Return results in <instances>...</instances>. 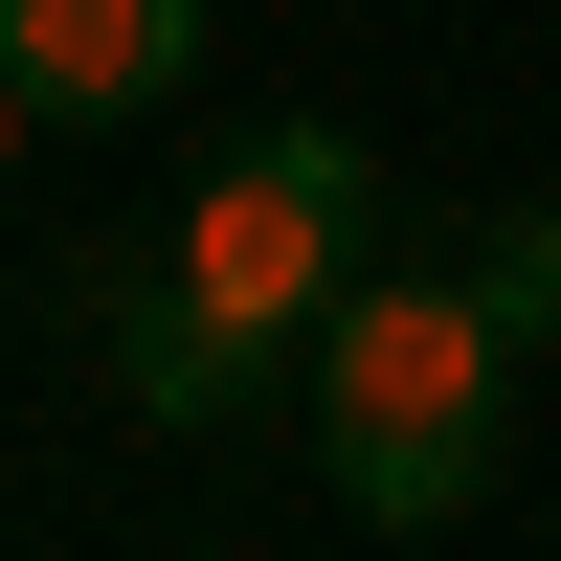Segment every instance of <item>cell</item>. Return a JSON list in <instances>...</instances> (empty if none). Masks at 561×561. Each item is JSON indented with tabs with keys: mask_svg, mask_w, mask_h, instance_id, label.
<instances>
[{
	"mask_svg": "<svg viewBox=\"0 0 561 561\" xmlns=\"http://www.w3.org/2000/svg\"><path fill=\"white\" fill-rule=\"evenodd\" d=\"M90 337H113V382L158 404V427H248V404H293V359H270L248 314H203V293H180L158 248H135L113 293H90Z\"/></svg>",
	"mask_w": 561,
	"mask_h": 561,
	"instance_id": "4",
	"label": "cell"
},
{
	"mask_svg": "<svg viewBox=\"0 0 561 561\" xmlns=\"http://www.w3.org/2000/svg\"><path fill=\"white\" fill-rule=\"evenodd\" d=\"M180 68H203V0H0V90H23L45 135L180 113Z\"/></svg>",
	"mask_w": 561,
	"mask_h": 561,
	"instance_id": "3",
	"label": "cell"
},
{
	"mask_svg": "<svg viewBox=\"0 0 561 561\" xmlns=\"http://www.w3.org/2000/svg\"><path fill=\"white\" fill-rule=\"evenodd\" d=\"M494 449H517V337H494V293L359 270V293L314 314V472L404 539V517H472Z\"/></svg>",
	"mask_w": 561,
	"mask_h": 561,
	"instance_id": "1",
	"label": "cell"
},
{
	"mask_svg": "<svg viewBox=\"0 0 561 561\" xmlns=\"http://www.w3.org/2000/svg\"><path fill=\"white\" fill-rule=\"evenodd\" d=\"M23 135H45V113H23V90H0V158H23Z\"/></svg>",
	"mask_w": 561,
	"mask_h": 561,
	"instance_id": "6",
	"label": "cell"
},
{
	"mask_svg": "<svg viewBox=\"0 0 561 561\" xmlns=\"http://www.w3.org/2000/svg\"><path fill=\"white\" fill-rule=\"evenodd\" d=\"M472 293H494V337H561V203L494 225V248H472Z\"/></svg>",
	"mask_w": 561,
	"mask_h": 561,
	"instance_id": "5",
	"label": "cell"
},
{
	"mask_svg": "<svg viewBox=\"0 0 561 561\" xmlns=\"http://www.w3.org/2000/svg\"><path fill=\"white\" fill-rule=\"evenodd\" d=\"M359 248H382V158L314 135V113H293V135H225V158L180 180V225H158V270H180L203 314H248L293 382H314V314L359 293Z\"/></svg>",
	"mask_w": 561,
	"mask_h": 561,
	"instance_id": "2",
	"label": "cell"
}]
</instances>
